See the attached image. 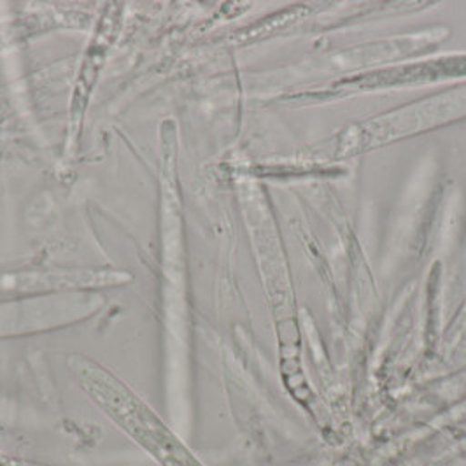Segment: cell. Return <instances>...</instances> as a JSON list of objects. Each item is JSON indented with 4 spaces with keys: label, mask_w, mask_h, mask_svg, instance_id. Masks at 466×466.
I'll list each match as a JSON object with an SVG mask.
<instances>
[{
    "label": "cell",
    "mask_w": 466,
    "mask_h": 466,
    "mask_svg": "<svg viewBox=\"0 0 466 466\" xmlns=\"http://www.w3.org/2000/svg\"><path fill=\"white\" fill-rule=\"evenodd\" d=\"M67 367L79 388L107 418L160 466H204L177 435L115 373L94 360L72 354Z\"/></svg>",
    "instance_id": "1"
},
{
    "label": "cell",
    "mask_w": 466,
    "mask_h": 466,
    "mask_svg": "<svg viewBox=\"0 0 466 466\" xmlns=\"http://www.w3.org/2000/svg\"><path fill=\"white\" fill-rule=\"evenodd\" d=\"M121 4H107L98 25L95 28L94 37L86 47V53L83 56V64L77 72V79L74 85L72 95V106H70L69 130H67V153L76 147L81 125L86 115L88 102L94 94L95 85L98 81V76L106 66V60L111 53V47L116 41L119 25H121Z\"/></svg>",
    "instance_id": "2"
},
{
    "label": "cell",
    "mask_w": 466,
    "mask_h": 466,
    "mask_svg": "<svg viewBox=\"0 0 466 466\" xmlns=\"http://www.w3.org/2000/svg\"><path fill=\"white\" fill-rule=\"evenodd\" d=\"M5 113H7V107H5V104L0 100V121L5 117Z\"/></svg>",
    "instance_id": "3"
},
{
    "label": "cell",
    "mask_w": 466,
    "mask_h": 466,
    "mask_svg": "<svg viewBox=\"0 0 466 466\" xmlns=\"http://www.w3.org/2000/svg\"><path fill=\"white\" fill-rule=\"evenodd\" d=\"M2 46H4V35L0 34V49H2Z\"/></svg>",
    "instance_id": "4"
}]
</instances>
